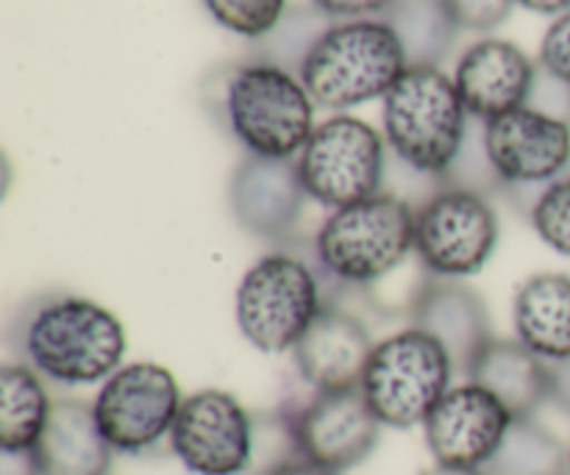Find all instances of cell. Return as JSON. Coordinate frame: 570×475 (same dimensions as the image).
<instances>
[{"instance_id": "6da1fadb", "label": "cell", "mask_w": 570, "mask_h": 475, "mask_svg": "<svg viewBox=\"0 0 570 475\" xmlns=\"http://www.w3.org/2000/svg\"><path fill=\"white\" fill-rule=\"evenodd\" d=\"M6 343L17 362L59 387L104 384L120 370L128 348L120 317L70 289H45L22 300Z\"/></svg>"}, {"instance_id": "7a4b0ae2", "label": "cell", "mask_w": 570, "mask_h": 475, "mask_svg": "<svg viewBox=\"0 0 570 475\" xmlns=\"http://www.w3.org/2000/svg\"><path fill=\"white\" fill-rule=\"evenodd\" d=\"M204 103L248 156L295 159L315 131V100L301 78L267 61L248 59L209 72Z\"/></svg>"}, {"instance_id": "3957f363", "label": "cell", "mask_w": 570, "mask_h": 475, "mask_svg": "<svg viewBox=\"0 0 570 475\" xmlns=\"http://www.w3.org/2000/svg\"><path fill=\"white\" fill-rule=\"evenodd\" d=\"M345 293L317 261L315 248L298 237L276 245L239 278L234 315L237 328L262 354H293L312 323Z\"/></svg>"}, {"instance_id": "277c9868", "label": "cell", "mask_w": 570, "mask_h": 475, "mask_svg": "<svg viewBox=\"0 0 570 475\" xmlns=\"http://www.w3.org/2000/svg\"><path fill=\"white\" fill-rule=\"evenodd\" d=\"M317 261L345 293H367L415 254V206L379 192L334 209L312 237Z\"/></svg>"}, {"instance_id": "5b68a950", "label": "cell", "mask_w": 570, "mask_h": 475, "mask_svg": "<svg viewBox=\"0 0 570 475\" xmlns=\"http://www.w3.org/2000/svg\"><path fill=\"white\" fill-rule=\"evenodd\" d=\"M468 115L454 78L440 67H410L382 98V133L395 159L443 181L465 142Z\"/></svg>"}, {"instance_id": "8992f818", "label": "cell", "mask_w": 570, "mask_h": 475, "mask_svg": "<svg viewBox=\"0 0 570 475\" xmlns=\"http://www.w3.org/2000/svg\"><path fill=\"white\" fill-rule=\"evenodd\" d=\"M406 70L393 28L382 17H367L332 22L306 53L298 78L315 106L345 111L384 98Z\"/></svg>"}, {"instance_id": "52a82bcc", "label": "cell", "mask_w": 570, "mask_h": 475, "mask_svg": "<svg viewBox=\"0 0 570 475\" xmlns=\"http://www.w3.org/2000/svg\"><path fill=\"white\" fill-rule=\"evenodd\" d=\"M454 376L449 350L410 326L376 343L360 389L382 426L410 432L429 420Z\"/></svg>"}, {"instance_id": "ba28073f", "label": "cell", "mask_w": 570, "mask_h": 475, "mask_svg": "<svg viewBox=\"0 0 570 475\" xmlns=\"http://www.w3.org/2000/svg\"><path fill=\"white\" fill-rule=\"evenodd\" d=\"M295 161L309 200L345 209L384 192L387 139L360 117L334 115L315 126Z\"/></svg>"}, {"instance_id": "9c48e42d", "label": "cell", "mask_w": 570, "mask_h": 475, "mask_svg": "<svg viewBox=\"0 0 570 475\" xmlns=\"http://www.w3.org/2000/svg\"><path fill=\"white\" fill-rule=\"evenodd\" d=\"M501 222L490 195L462 187H434L415 206V256L423 273L471 278L488 267L499 248Z\"/></svg>"}, {"instance_id": "30bf717a", "label": "cell", "mask_w": 570, "mask_h": 475, "mask_svg": "<svg viewBox=\"0 0 570 475\" xmlns=\"http://www.w3.org/2000/svg\"><path fill=\"white\" fill-rule=\"evenodd\" d=\"M501 192L529 220L540 195L570 176V122L523 106L484 126Z\"/></svg>"}, {"instance_id": "8fae6325", "label": "cell", "mask_w": 570, "mask_h": 475, "mask_svg": "<svg viewBox=\"0 0 570 475\" xmlns=\"http://www.w3.org/2000/svg\"><path fill=\"white\" fill-rule=\"evenodd\" d=\"M181 404V387L167 367L134 362L100 384L92 412L115 454L148 456L170 445Z\"/></svg>"}, {"instance_id": "7c38bea8", "label": "cell", "mask_w": 570, "mask_h": 475, "mask_svg": "<svg viewBox=\"0 0 570 475\" xmlns=\"http://www.w3.org/2000/svg\"><path fill=\"white\" fill-rule=\"evenodd\" d=\"M278 406H284L293 420L301 456L328 471L345 473L360 467L382 439L384 426L360 387L309 389L304 398H287Z\"/></svg>"}, {"instance_id": "4fadbf2b", "label": "cell", "mask_w": 570, "mask_h": 475, "mask_svg": "<svg viewBox=\"0 0 570 475\" xmlns=\"http://www.w3.org/2000/svg\"><path fill=\"white\" fill-rule=\"evenodd\" d=\"M170 451L193 475H245L254 459V412L226 389L187 395Z\"/></svg>"}, {"instance_id": "5bb4252c", "label": "cell", "mask_w": 570, "mask_h": 475, "mask_svg": "<svg viewBox=\"0 0 570 475\" xmlns=\"http://www.w3.org/2000/svg\"><path fill=\"white\" fill-rule=\"evenodd\" d=\"M306 200L309 195L295 159L245 156L228 178V209L234 222L273 248L298 237Z\"/></svg>"}, {"instance_id": "9a60e30c", "label": "cell", "mask_w": 570, "mask_h": 475, "mask_svg": "<svg viewBox=\"0 0 570 475\" xmlns=\"http://www.w3.org/2000/svg\"><path fill=\"white\" fill-rule=\"evenodd\" d=\"M515 417L479 384H456L423 423L434 465L484 471Z\"/></svg>"}, {"instance_id": "2e32d148", "label": "cell", "mask_w": 570, "mask_h": 475, "mask_svg": "<svg viewBox=\"0 0 570 475\" xmlns=\"http://www.w3.org/2000/svg\"><path fill=\"white\" fill-rule=\"evenodd\" d=\"M410 326L429 334L449 350L456 376H468L479 350L493 339L488 300L468 284L423 273L406 300Z\"/></svg>"}, {"instance_id": "e0dca14e", "label": "cell", "mask_w": 570, "mask_h": 475, "mask_svg": "<svg viewBox=\"0 0 570 475\" xmlns=\"http://www.w3.org/2000/svg\"><path fill=\"white\" fill-rule=\"evenodd\" d=\"M538 76L540 65H534L518 44L490 37L473 42L460 56L454 87L468 115L490 122L529 106Z\"/></svg>"}, {"instance_id": "ac0fdd59", "label": "cell", "mask_w": 570, "mask_h": 475, "mask_svg": "<svg viewBox=\"0 0 570 475\" xmlns=\"http://www.w3.org/2000/svg\"><path fill=\"white\" fill-rule=\"evenodd\" d=\"M373 334L365 317L334 304L293 348V367L309 389H356L371 362Z\"/></svg>"}, {"instance_id": "d6986e66", "label": "cell", "mask_w": 570, "mask_h": 475, "mask_svg": "<svg viewBox=\"0 0 570 475\" xmlns=\"http://www.w3.org/2000/svg\"><path fill=\"white\" fill-rule=\"evenodd\" d=\"M33 456L42 475H109L115 465V448L106 443L92 404L81 398L56 400Z\"/></svg>"}, {"instance_id": "ffe728a7", "label": "cell", "mask_w": 570, "mask_h": 475, "mask_svg": "<svg viewBox=\"0 0 570 475\" xmlns=\"http://www.w3.org/2000/svg\"><path fill=\"white\" fill-rule=\"evenodd\" d=\"M468 382L479 384L507 406L512 417H534L551 400L549 362L518 339L493 337L468 370Z\"/></svg>"}, {"instance_id": "44dd1931", "label": "cell", "mask_w": 570, "mask_h": 475, "mask_svg": "<svg viewBox=\"0 0 570 475\" xmlns=\"http://www.w3.org/2000/svg\"><path fill=\"white\" fill-rule=\"evenodd\" d=\"M518 343L543 362L570 359V276L538 273L518 287L512 300Z\"/></svg>"}, {"instance_id": "7402d4cb", "label": "cell", "mask_w": 570, "mask_h": 475, "mask_svg": "<svg viewBox=\"0 0 570 475\" xmlns=\"http://www.w3.org/2000/svg\"><path fill=\"white\" fill-rule=\"evenodd\" d=\"M53 404L48 382L22 362L0 367V451H33L48 428Z\"/></svg>"}, {"instance_id": "603a6c76", "label": "cell", "mask_w": 570, "mask_h": 475, "mask_svg": "<svg viewBox=\"0 0 570 475\" xmlns=\"http://www.w3.org/2000/svg\"><path fill=\"white\" fill-rule=\"evenodd\" d=\"M382 20L399 37L406 67H440L454 53L462 31L443 0H395Z\"/></svg>"}, {"instance_id": "cb8c5ba5", "label": "cell", "mask_w": 570, "mask_h": 475, "mask_svg": "<svg viewBox=\"0 0 570 475\" xmlns=\"http://www.w3.org/2000/svg\"><path fill=\"white\" fill-rule=\"evenodd\" d=\"M484 471L488 475H570V454L543 423L518 417Z\"/></svg>"}, {"instance_id": "d4e9b609", "label": "cell", "mask_w": 570, "mask_h": 475, "mask_svg": "<svg viewBox=\"0 0 570 475\" xmlns=\"http://www.w3.org/2000/svg\"><path fill=\"white\" fill-rule=\"evenodd\" d=\"M328 26H332V17L317 11L315 6H287L278 26L267 37L256 39L250 59L267 61V65H276L298 76L306 53Z\"/></svg>"}, {"instance_id": "484cf974", "label": "cell", "mask_w": 570, "mask_h": 475, "mask_svg": "<svg viewBox=\"0 0 570 475\" xmlns=\"http://www.w3.org/2000/svg\"><path fill=\"white\" fill-rule=\"evenodd\" d=\"M295 459H304V456H301L293 420L284 406L254 412V459L245 475H273Z\"/></svg>"}, {"instance_id": "4316f807", "label": "cell", "mask_w": 570, "mask_h": 475, "mask_svg": "<svg viewBox=\"0 0 570 475\" xmlns=\"http://www.w3.org/2000/svg\"><path fill=\"white\" fill-rule=\"evenodd\" d=\"M204 6L217 26L250 42L267 37L287 11V0H204Z\"/></svg>"}, {"instance_id": "83f0119b", "label": "cell", "mask_w": 570, "mask_h": 475, "mask_svg": "<svg viewBox=\"0 0 570 475\" xmlns=\"http://www.w3.org/2000/svg\"><path fill=\"white\" fill-rule=\"evenodd\" d=\"M534 234L557 254L570 259V176L551 184L529 215Z\"/></svg>"}, {"instance_id": "f1b7e54d", "label": "cell", "mask_w": 570, "mask_h": 475, "mask_svg": "<svg viewBox=\"0 0 570 475\" xmlns=\"http://www.w3.org/2000/svg\"><path fill=\"white\" fill-rule=\"evenodd\" d=\"M454 22L468 31H493L510 20L515 0H443Z\"/></svg>"}, {"instance_id": "f546056e", "label": "cell", "mask_w": 570, "mask_h": 475, "mask_svg": "<svg viewBox=\"0 0 570 475\" xmlns=\"http://www.w3.org/2000/svg\"><path fill=\"white\" fill-rule=\"evenodd\" d=\"M540 67L570 89V11L557 17L540 42Z\"/></svg>"}, {"instance_id": "4dcf8cb0", "label": "cell", "mask_w": 570, "mask_h": 475, "mask_svg": "<svg viewBox=\"0 0 570 475\" xmlns=\"http://www.w3.org/2000/svg\"><path fill=\"white\" fill-rule=\"evenodd\" d=\"M395 0H312L317 11H323L332 20H367V17H382Z\"/></svg>"}, {"instance_id": "1f68e13d", "label": "cell", "mask_w": 570, "mask_h": 475, "mask_svg": "<svg viewBox=\"0 0 570 475\" xmlns=\"http://www.w3.org/2000/svg\"><path fill=\"white\" fill-rule=\"evenodd\" d=\"M551 404L570 415V359L551 362Z\"/></svg>"}, {"instance_id": "d6a6232c", "label": "cell", "mask_w": 570, "mask_h": 475, "mask_svg": "<svg viewBox=\"0 0 570 475\" xmlns=\"http://www.w3.org/2000/svg\"><path fill=\"white\" fill-rule=\"evenodd\" d=\"M0 475H42L33 451H0Z\"/></svg>"}, {"instance_id": "836d02e7", "label": "cell", "mask_w": 570, "mask_h": 475, "mask_svg": "<svg viewBox=\"0 0 570 475\" xmlns=\"http://www.w3.org/2000/svg\"><path fill=\"white\" fill-rule=\"evenodd\" d=\"M518 6L523 9L534 11V14H546V17H562L570 11V0H515Z\"/></svg>"}, {"instance_id": "e575fe53", "label": "cell", "mask_w": 570, "mask_h": 475, "mask_svg": "<svg viewBox=\"0 0 570 475\" xmlns=\"http://www.w3.org/2000/svg\"><path fill=\"white\" fill-rule=\"evenodd\" d=\"M273 475H343V473L328 471V467L315 465V462H309V459H295V462H289V465H284L282 471H276Z\"/></svg>"}, {"instance_id": "d590c367", "label": "cell", "mask_w": 570, "mask_h": 475, "mask_svg": "<svg viewBox=\"0 0 570 475\" xmlns=\"http://www.w3.org/2000/svg\"><path fill=\"white\" fill-rule=\"evenodd\" d=\"M421 475H488V471H479V467H449V465H434Z\"/></svg>"}, {"instance_id": "8d00e7d4", "label": "cell", "mask_w": 570, "mask_h": 475, "mask_svg": "<svg viewBox=\"0 0 570 475\" xmlns=\"http://www.w3.org/2000/svg\"><path fill=\"white\" fill-rule=\"evenodd\" d=\"M568 454H570V445H568Z\"/></svg>"}]
</instances>
